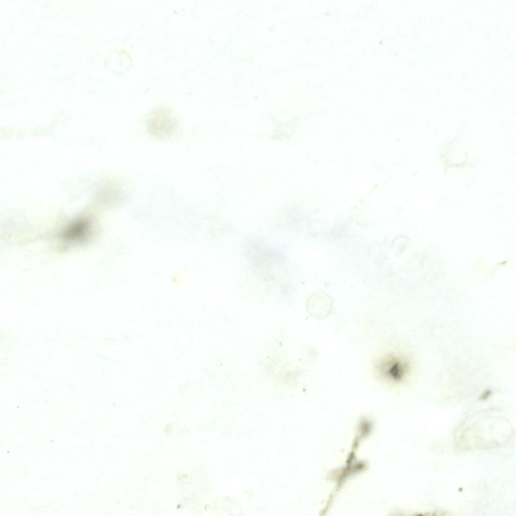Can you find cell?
Here are the masks:
<instances>
[{
  "mask_svg": "<svg viewBox=\"0 0 516 516\" xmlns=\"http://www.w3.org/2000/svg\"><path fill=\"white\" fill-rule=\"evenodd\" d=\"M377 374L383 379L393 383H400L409 376L411 365L407 358L390 353L379 358L376 364Z\"/></svg>",
  "mask_w": 516,
  "mask_h": 516,
  "instance_id": "1",
  "label": "cell"
},
{
  "mask_svg": "<svg viewBox=\"0 0 516 516\" xmlns=\"http://www.w3.org/2000/svg\"><path fill=\"white\" fill-rule=\"evenodd\" d=\"M177 124V120L172 111L164 107L153 110L146 121L148 132L157 139L170 137L175 131Z\"/></svg>",
  "mask_w": 516,
  "mask_h": 516,
  "instance_id": "2",
  "label": "cell"
},
{
  "mask_svg": "<svg viewBox=\"0 0 516 516\" xmlns=\"http://www.w3.org/2000/svg\"><path fill=\"white\" fill-rule=\"evenodd\" d=\"M332 298L321 291L312 294L306 302L308 313L316 319H323L327 317L332 311Z\"/></svg>",
  "mask_w": 516,
  "mask_h": 516,
  "instance_id": "3",
  "label": "cell"
}]
</instances>
